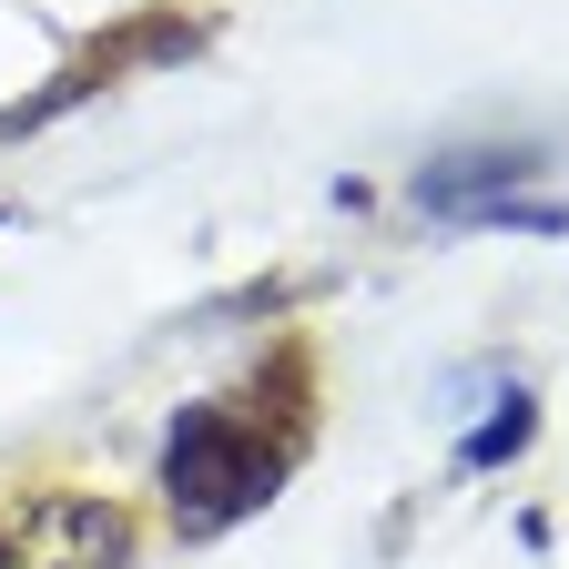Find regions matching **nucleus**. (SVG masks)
<instances>
[{
  "label": "nucleus",
  "instance_id": "f257e3e1",
  "mask_svg": "<svg viewBox=\"0 0 569 569\" xmlns=\"http://www.w3.org/2000/svg\"><path fill=\"white\" fill-rule=\"evenodd\" d=\"M274 488H284V438H264L244 407H183L173 417L163 498L183 509V529H234L244 509H264Z\"/></svg>",
  "mask_w": 569,
  "mask_h": 569
},
{
  "label": "nucleus",
  "instance_id": "f03ea898",
  "mask_svg": "<svg viewBox=\"0 0 569 569\" xmlns=\"http://www.w3.org/2000/svg\"><path fill=\"white\" fill-rule=\"evenodd\" d=\"M132 529L102 498H31L0 519V569H122Z\"/></svg>",
  "mask_w": 569,
  "mask_h": 569
},
{
  "label": "nucleus",
  "instance_id": "7ed1b4c3",
  "mask_svg": "<svg viewBox=\"0 0 569 569\" xmlns=\"http://www.w3.org/2000/svg\"><path fill=\"white\" fill-rule=\"evenodd\" d=\"M519 438H529V397L509 387V397H498V417H488V427H478V438H468V458H478V468H498V458H509Z\"/></svg>",
  "mask_w": 569,
  "mask_h": 569
}]
</instances>
